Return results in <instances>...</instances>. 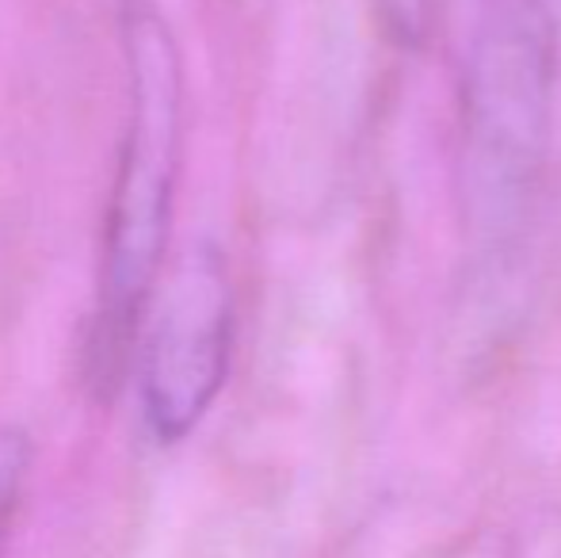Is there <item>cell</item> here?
<instances>
[{"label": "cell", "instance_id": "obj_1", "mask_svg": "<svg viewBox=\"0 0 561 558\" xmlns=\"http://www.w3.org/2000/svg\"><path fill=\"white\" fill-rule=\"evenodd\" d=\"M130 123L118 161L104 257V337L123 341L164 257L180 157V58L161 15L134 0L126 12Z\"/></svg>", "mask_w": 561, "mask_h": 558}, {"label": "cell", "instance_id": "obj_2", "mask_svg": "<svg viewBox=\"0 0 561 558\" xmlns=\"http://www.w3.org/2000/svg\"><path fill=\"white\" fill-rule=\"evenodd\" d=\"M554 100V31L542 0H485L470 61L473 180L489 203L531 184L547 153Z\"/></svg>", "mask_w": 561, "mask_h": 558}, {"label": "cell", "instance_id": "obj_3", "mask_svg": "<svg viewBox=\"0 0 561 558\" xmlns=\"http://www.w3.org/2000/svg\"><path fill=\"white\" fill-rule=\"evenodd\" d=\"M233 352V287L215 249L184 257L169 283L141 375V406L157 440H184L215 406Z\"/></svg>", "mask_w": 561, "mask_h": 558}, {"label": "cell", "instance_id": "obj_4", "mask_svg": "<svg viewBox=\"0 0 561 558\" xmlns=\"http://www.w3.org/2000/svg\"><path fill=\"white\" fill-rule=\"evenodd\" d=\"M31 470V440L15 429L0 432V544L8 539V528L20 509L23 486H27Z\"/></svg>", "mask_w": 561, "mask_h": 558}]
</instances>
